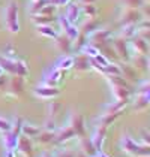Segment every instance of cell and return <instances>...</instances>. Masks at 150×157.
Segmentation results:
<instances>
[{"label": "cell", "mask_w": 150, "mask_h": 157, "mask_svg": "<svg viewBox=\"0 0 150 157\" xmlns=\"http://www.w3.org/2000/svg\"><path fill=\"white\" fill-rule=\"evenodd\" d=\"M110 37H111L110 30H105V29H96L93 33H90V35L87 36V40H89V44H90L92 47H95V48H98L101 51L105 45L110 44Z\"/></svg>", "instance_id": "obj_1"}, {"label": "cell", "mask_w": 150, "mask_h": 157, "mask_svg": "<svg viewBox=\"0 0 150 157\" xmlns=\"http://www.w3.org/2000/svg\"><path fill=\"white\" fill-rule=\"evenodd\" d=\"M5 21H6V27L9 32L17 33L20 30L18 25V5L17 2H11L5 11Z\"/></svg>", "instance_id": "obj_2"}, {"label": "cell", "mask_w": 150, "mask_h": 157, "mask_svg": "<svg viewBox=\"0 0 150 157\" xmlns=\"http://www.w3.org/2000/svg\"><path fill=\"white\" fill-rule=\"evenodd\" d=\"M143 20V15L140 12V9H134V8H126L123 6L119 13V24L126 25V24H138Z\"/></svg>", "instance_id": "obj_3"}, {"label": "cell", "mask_w": 150, "mask_h": 157, "mask_svg": "<svg viewBox=\"0 0 150 157\" xmlns=\"http://www.w3.org/2000/svg\"><path fill=\"white\" fill-rule=\"evenodd\" d=\"M129 49H132L134 56H149V42H146L143 37H140L138 35L132 36L129 39L128 44Z\"/></svg>", "instance_id": "obj_4"}, {"label": "cell", "mask_w": 150, "mask_h": 157, "mask_svg": "<svg viewBox=\"0 0 150 157\" xmlns=\"http://www.w3.org/2000/svg\"><path fill=\"white\" fill-rule=\"evenodd\" d=\"M112 48L116 51L117 57L123 61H129L131 56H129V47H128V39L123 36H117L112 39Z\"/></svg>", "instance_id": "obj_5"}, {"label": "cell", "mask_w": 150, "mask_h": 157, "mask_svg": "<svg viewBox=\"0 0 150 157\" xmlns=\"http://www.w3.org/2000/svg\"><path fill=\"white\" fill-rule=\"evenodd\" d=\"M69 126L74 129L75 135L78 138L81 136H86V126H84V117L77 112V111H71L69 114Z\"/></svg>", "instance_id": "obj_6"}, {"label": "cell", "mask_w": 150, "mask_h": 157, "mask_svg": "<svg viewBox=\"0 0 150 157\" xmlns=\"http://www.w3.org/2000/svg\"><path fill=\"white\" fill-rule=\"evenodd\" d=\"M23 156L26 157H32L33 154V142H32V138L26 136V135H20L18 136V141H17V147H15Z\"/></svg>", "instance_id": "obj_7"}, {"label": "cell", "mask_w": 150, "mask_h": 157, "mask_svg": "<svg viewBox=\"0 0 150 157\" xmlns=\"http://www.w3.org/2000/svg\"><path fill=\"white\" fill-rule=\"evenodd\" d=\"M77 135H75L74 129L68 124V126H65L62 129H59L57 132H56V136H54V142L56 144H63V142H68V141H71L72 138H75Z\"/></svg>", "instance_id": "obj_8"}, {"label": "cell", "mask_w": 150, "mask_h": 157, "mask_svg": "<svg viewBox=\"0 0 150 157\" xmlns=\"http://www.w3.org/2000/svg\"><path fill=\"white\" fill-rule=\"evenodd\" d=\"M107 126H102V124H98L96 126V129H95V133H93V136L90 138L92 139V144L95 145V148L101 151V148H102V144H104V139H105V135H107Z\"/></svg>", "instance_id": "obj_9"}, {"label": "cell", "mask_w": 150, "mask_h": 157, "mask_svg": "<svg viewBox=\"0 0 150 157\" xmlns=\"http://www.w3.org/2000/svg\"><path fill=\"white\" fill-rule=\"evenodd\" d=\"M35 94L42 99H53V97L59 96L60 90L57 87H51V85H42V87H36L35 88Z\"/></svg>", "instance_id": "obj_10"}, {"label": "cell", "mask_w": 150, "mask_h": 157, "mask_svg": "<svg viewBox=\"0 0 150 157\" xmlns=\"http://www.w3.org/2000/svg\"><path fill=\"white\" fill-rule=\"evenodd\" d=\"M77 72H87L90 69V57H87L86 54H78L74 57V63H72Z\"/></svg>", "instance_id": "obj_11"}, {"label": "cell", "mask_w": 150, "mask_h": 157, "mask_svg": "<svg viewBox=\"0 0 150 157\" xmlns=\"http://www.w3.org/2000/svg\"><path fill=\"white\" fill-rule=\"evenodd\" d=\"M56 48L59 49L62 54H69L72 51V40L66 36L65 33L60 36H56Z\"/></svg>", "instance_id": "obj_12"}, {"label": "cell", "mask_w": 150, "mask_h": 157, "mask_svg": "<svg viewBox=\"0 0 150 157\" xmlns=\"http://www.w3.org/2000/svg\"><path fill=\"white\" fill-rule=\"evenodd\" d=\"M9 90H11V94H14V96L23 94V91H24V79H23V76L15 75L9 81Z\"/></svg>", "instance_id": "obj_13"}, {"label": "cell", "mask_w": 150, "mask_h": 157, "mask_svg": "<svg viewBox=\"0 0 150 157\" xmlns=\"http://www.w3.org/2000/svg\"><path fill=\"white\" fill-rule=\"evenodd\" d=\"M119 67H120V75L125 78L126 81L134 82V81L137 79V71H135V69H134V66H132V64H129L128 61H123Z\"/></svg>", "instance_id": "obj_14"}, {"label": "cell", "mask_w": 150, "mask_h": 157, "mask_svg": "<svg viewBox=\"0 0 150 157\" xmlns=\"http://www.w3.org/2000/svg\"><path fill=\"white\" fill-rule=\"evenodd\" d=\"M120 145H122V150L125 151L126 154L135 156V153H137V148H138V144H135V141H134L131 136L123 135V136H122V141H120Z\"/></svg>", "instance_id": "obj_15"}, {"label": "cell", "mask_w": 150, "mask_h": 157, "mask_svg": "<svg viewBox=\"0 0 150 157\" xmlns=\"http://www.w3.org/2000/svg\"><path fill=\"white\" fill-rule=\"evenodd\" d=\"M78 148L83 151V153H86L89 157L95 156V154H98L99 151L95 148V145L92 144V139H87L86 136H81L80 138V145H78Z\"/></svg>", "instance_id": "obj_16"}, {"label": "cell", "mask_w": 150, "mask_h": 157, "mask_svg": "<svg viewBox=\"0 0 150 157\" xmlns=\"http://www.w3.org/2000/svg\"><path fill=\"white\" fill-rule=\"evenodd\" d=\"M111 93L116 100H129V96H131L129 88L123 85H111Z\"/></svg>", "instance_id": "obj_17"}, {"label": "cell", "mask_w": 150, "mask_h": 157, "mask_svg": "<svg viewBox=\"0 0 150 157\" xmlns=\"http://www.w3.org/2000/svg\"><path fill=\"white\" fill-rule=\"evenodd\" d=\"M59 23L62 25V29L65 30V35L69 37L71 40H74L75 37H77V35L80 33V32L74 27V24H71V23L66 20V17H60V18H59Z\"/></svg>", "instance_id": "obj_18"}, {"label": "cell", "mask_w": 150, "mask_h": 157, "mask_svg": "<svg viewBox=\"0 0 150 157\" xmlns=\"http://www.w3.org/2000/svg\"><path fill=\"white\" fill-rule=\"evenodd\" d=\"M18 136H20V135L14 133L12 130L3 132V138H2V141H3L5 148H6V150H15V147H17V141H18Z\"/></svg>", "instance_id": "obj_19"}, {"label": "cell", "mask_w": 150, "mask_h": 157, "mask_svg": "<svg viewBox=\"0 0 150 157\" xmlns=\"http://www.w3.org/2000/svg\"><path fill=\"white\" fill-rule=\"evenodd\" d=\"M129 60L135 71H140V72L147 71V56H132Z\"/></svg>", "instance_id": "obj_20"}, {"label": "cell", "mask_w": 150, "mask_h": 157, "mask_svg": "<svg viewBox=\"0 0 150 157\" xmlns=\"http://www.w3.org/2000/svg\"><path fill=\"white\" fill-rule=\"evenodd\" d=\"M122 114H123V111H122V112H114V114H107V112H104L101 117L96 118V121H98V124H102V126H107V127H108V126H110L111 123H114Z\"/></svg>", "instance_id": "obj_21"}, {"label": "cell", "mask_w": 150, "mask_h": 157, "mask_svg": "<svg viewBox=\"0 0 150 157\" xmlns=\"http://www.w3.org/2000/svg\"><path fill=\"white\" fill-rule=\"evenodd\" d=\"M149 103H150L149 99H147V96L144 93H137L135 100H134V109L137 112H141V111H144V109L149 106Z\"/></svg>", "instance_id": "obj_22"}, {"label": "cell", "mask_w": 150, "mask_h": 157, "mask_svg": "<svg viewBox=\"0 0 150 157\" xmlns=\"http://www.w3.org/2000/svg\"><path fill=\"white\" fill-rule=\"evenodd\" d=\"M96 29H99V23H98V20L96 18H87L86 21H84V24H83V29L80 30V32H83L84 35H90V33H93Z\"/></svg>", "instance_id": "obj_23"}, {"label": "cell", "mask_w": 150, "mask_h": 157, "mask_svg": "<svg viewBox=\"0 0 150 157\" xmlns=\"http://www.w3.org/2000/svg\"><path fill=\"white\" fill-rule=\"evenodd\" d=\"M129 100H116L114 103H110L105 106V112L107 114H114V112H122L125 106L128 105Z\"/></svg>", "instance_id": "obj_24"}, {"label": "cell", "mask_w": 150, "mask_h": 157, "mask_svg": "<svg viewBox=\"0 0 150 157\" xmlns=\"http://www.w3.org/2000/svg\"><path fill=\"white\" fill-rule=\"evenodd\" d=\"M54 136H56V132L54 130H44V132L38 133V141L39 144H50V142H54Z\"/></svg>", "instance_id": "obj_25"}, {"label": "cell", "mask_w": 150, "mask_h": 157, "mask_svg": "<svg viewBox=\"0 0 150 157\" xmlns=\"http://www.w3.org/2000/svg\"><path fill=\"white\" fill-rule=\"evenodd\" d=\"M39 132H41V129L38 126H33V124L23 123V126H21V133L26 135V136H29V138H36Z\"/></svg>", "instance_id": "obj_26"}, {"label": "cell", "mask_w": 150, "mask_h": 157, "mask_svg": "<svg viewBox=\"0 0 150 157\" xmlns=\"http://www.w3.org/2000/svg\"><path fill=\"white\" fill-rule=\"evenodd\" d=\"M0 67L5 69V71H8L9 73H14V75L17 73V64H15V61L8 59V57H0Z\"/></svg>", "instance_id": "obj_27"}, {"label": "cell", "mask_w": 150, "mask_h": 157, "mask_svg": "<svg viewBox=\"0 0 150 157\" xmlns=\"http://www.w3.org/2000/svg\"><path fill=\"white\" fill-rule=\"evenodd\" d=\"M78 17H80V6H78V5H69L68 13H66V20H68L71 24H74L75 21L78 20Z\"/></svg>", "instance_id": "obj_28"}, {"label": "cell", "mask_w": 150, "mask_h": 157, "mask_svg": "<svg viewBox=\"0 0 150 157\" xmlns=\"http://www.w3.org/2000/svg\"><path fill=\"white\" fill-rule=\"evenodd\" d=\"M137 35V24H126L122 25V32L120 36H123L125 39H131L132 36Z\"/></svg>", "instance_id": "obj_29"}, {"label": "cell", "mask_w": 150, "mask_h": 157, "mask_svg": "<svg viewBox=\"0 0 150 157\" xmlns=\"http://www.w3.org/2000/svg\"><path fill=\"white\" fill-rule=\"evenodd\" d=\"M74 40H75V45H72L75 51H81V49L87 45V35H84L83 32H80Z\"/></svg>", "instance_id": "obj_30"}, {"label": "cell", "mask_w": 150, "mask_h": 157, "mask_svg": "<svg viewBox=\"0 0 150 157\" xmlns=\"http://www.w3.org/2000/svg\"><path fill=\"white\" fill-rule=\"evenodd\" d=\"M54 21L53 17H48V15H41V13H35L33 15V23L38 25H48Z\"/></svg>", "instance_id": "obj_31"}, {"label": "cell", "mask_w": 150, "mask_h": 157, "mask_svg": "<svg viewBox=\"0 0 150 157\" xmlns=\"http://www.w3.org/2000/svg\"><path fill=\"white\" fill-rule=\"evenodd\" d=\"M102 51V56L107 59V60L111 63V60H117L119 57H117V54H116V51H114V48H112L111 44H108V45H105L104 48L101 49Z\"/></svg>", "instance_id": "obj_32"}, {"label": "cell", "mask_w": 150, "mask_h": 157, "mask_svg": "<svg viewBox=\"0 0 150 157\" xmlns=\"http://www.w3.org/2000/svg\"><path fill=\"white\" fill-rule=\"evenodd\" d=\"M72 63H74V57H69V56H65L63 59L56 63V69H59V71H62V69H69V67H72Z\"/></svg>", "instance_id": "obj_33"}, {"label": "cell", "mask_w": 150, "mask_h": 157, "mask_svg": "<svg viewBox=\"0 0 150 157\" xmlns=\"http://www.w3.org/2000/svg\"><path fill=\"white\" fill-rule=\"evenodd\" d=\"M62 103L60 102H51L48 105V118H56V115L60 112Z\"/></svg>", "instance_id": "obj_34"}, {"label": "cell", "mask_w": 150, "mask_h": 157, "mask_svg": "<svg viewBox=\"0 0 150 157\" xmlns=\"http://www.w3.org/2000/svg\"><path fill=\"white\" fill-rule=\"evenodd\" d=\"M83 12L86 13L87 18H96V13H98V9L93 3H89V5H84L83 6Z\"/></svg>", "instance_id": "obj_35"}, {"label": "cell", "mask_w": 150, "mask_h": 157, "mask_svg": "<svg viewBox=\"0 0 150 157\" xmlns=\"http://www.w3.org/2000/svg\"><path fill=\"white\" fill-rule=\"evenodd\" d=\"M135 156H138V157L150 156V145H147L146 142H143V144H138V148H137V153H135Z\"/></svg>", "instance_id": "obj_36"}, {"label": "cell", "mask_w": 150, "mask_h": 157, "mask_svg": "<svg viewBox=\"0 0 150 157\" xmlns=\"http://www.w3.org/2000/svg\"><path fill=\"white\" fill-rule=\"evenodd\" d=\"M38 32H39L41 35H44V36L53 37V39L57 36V35H56V32H54L51 27H48V25H39V27H38Z\"/></svg>", "instance_id": "obj_37"}, {"label": "cell", "mask_w": 150, "mask_h": 157, "mask_svg": "<svg viewBox=\"0 0 150 157\" xmlns=\"http://www.w3.org/2000/svg\"><path fill=\"white\" fill-rule=\"evenodd\" d=\"M83 51V54H86L87 57H90V59H93V57H96L98 54H99V49L98 48H95V47H92L90 44H87L84 48L81 49Z\"/></svg>", "instance_id": "obj_38"}, {"label": "cell", "mask_w": 150, "mask_h": 157, "mask_svg": "<svg viewBox=\"0 0 150 157\" xmlns=\"http://www.w3.org/2000/svg\"><path fill=\"white\" fill-rule=\"evenodd\" d=\"M126 8H134V9H140L144 3V0H120Z\"/></svg>", "instance_id": "obj_39"}, {"label": "cell", "mask_w": 150, "mask_h": 157, "mask_svg": "<svg viewBox=\"0 0 150 157\" xmlns=\"http://www.w3.org/2000/svg\"><path fill=\"white\" fill-rule=\"evenodd\" d=\"M15 64H17V73H15V75H20V76H26V75L29 73V69H27V66H26V63H24L23 60L15 61Z\"/></svg>", "instance_id": "obj_40"}, {"label": "cell", "mask_w": 150, "mask_h": 157, "mask_svg": "<svg viewBox=\"0 0 150 157\" xmlns=\"http://www.w3.org/2000/svg\"><path fill=\"white\" fill-rule=\"evenodd\" d=\"M47 3H48V0H36V2H33V5H32V8H30V12L39 13V11H41Z\"/></svg>", "instance_id": "obj_41"}, {"label": "cell", "mask_w": 150, "mask_h": 157, "mask_svg": "<svg viewBox=\"0 0 150 157\" xmlns=\"http://www.w3.org/2000/svg\"><path fill=\"white\" fill-rule=\"evenodd\" d=\"M137 35L143 37L146 42H150V29H144V27H137Z\"/></svg>", "instance_id": "obj_42"}, {"label": "cell", "mask_w": 150, "mask_h": 157, "mask_svg": "<svg viewBox=\"0 0 150 157\" xmlns=\"http://www.w3.org/2000/svg\"><path fill=\"white\" fill-rule=\"evenodd\" d=\"M140 12H141V15H143L146 20H150V3L149 2H144V3H143V6L140 8Z\"/></svg>", "instance_id": "obj_43"}, {"label": "cell", "mask_w": 150, "mask_h": 157, "mask_svg": "<svg viewBox=\"0 0 150 157\" xmlns=\"http://www.w3.org/2000/svg\"><path fill=\"white\" fill-rule=\"evenodd\" d=\"M11 127H12V123L8 120H5V118H2L0 117V132H8V130H11Z\"/></svg>", "instance_id": "obj_44"}, {"label": "cell", "mask_w": 150, "mask_h": 157, "mask_svg": "<svg viewBox=\"0 0 150 157\" xmlns=\"http://www.w3.org/2000/svg\"><path fill=\"white\" fill-rule=\"evenodd\" d=\"M147 91H150V81H144L143 84H140L138 93H147Z\"/></svg>", "instance_id": "obj_45"}, {"label": "cell", "mask_w": 150, "mask_h": 157, "mask_svg": "<svg viewBox=\"0 0 150 157\" xmlns=\"http://www.w3.org/2000/svg\"><path fill=\"white\" fill-rule=\"evenodd\" d=\"M93 59H95V60L98 61V63H99L101 66H107V64L110 63V61L107 60V59H105V57H104L102 54H98V56H96V57H93Z\"/></svg>", "instance_id": "obj_46"}, {"label": "cell", "mask_w": 150, "mask_h": 157, "mask_svg": "<svg viewBox=\"0 0 150 157\" xmlns=\"http://www.w3.org/2000/svg\"><path fill=\"white\" fill-rule=\"evenodd\" d=\"M45 129L47 130H54L56 129V121H54V118H48V120L45 121Z\"/></svg>", "instance_id": "obj_47"}, {"label": "cell", "mask_w": 150, "mask_h": 157, "mask_svg": "<svg viewBox=\"0 0 150 157\" xmlns=\"http://www.w3.org/2000/svg\"><path fill=\"white\" fill-rule=\"evenodd\" d=\"M57 157H75V153L71 151V150H63L57 154Z\"/></svg>", "instance_id": "obj_48"}, {"label": "cell", "mask_w": 150, "mask_h": 157, "mask_svg": "<svg viewBox=\"0 0 150 157\" xmlns=\"http://www.w3.org/2000/svg\"><path fill=\"white\" fill-rule=\"evenodd\" d=\"M141 135H143V141H144L147 145H150V132H147V130H143V132H141Z\"/></svg>", "instance_id": "obj_49"}, {"label": "cell", "mask_w": 150, "mask_h": 157, "mask_svg": "<svg viewBox=\"0 0 150 157\" xmlns=\"http://www.w3.org/2000/svg\"><path fill=\"white\" fill-rule=\"evenodd\" d=\"M6 157H17V151L15 150H6Z\"/></svg>", "instance_id": "obj_50"}, {"label": "cell", "mask_w": 150, "mask_h": 157, "mask_svg": "<svg viewBox=\"0 0 150 157\" xmlns=\"http://www.w3.org/2000/svg\"><path fill=\"white\" fill-rule=\"evenodd\" d=\"M75 157H89V156L86 154V153H83L81 150H78V151L75 153Z\"/></svg>", "instance_id": "obj_51"}, {"label": "cell", "mask_w": 150, "mask_h": 157, "mask_svg": "<svg viewBox=\"0 0 150 157\" xmlns=\"http://www.w3.org/2000/svg\"><path fill=\"white\" fill-rule=\"evenodd\" d=\"M80 2H81L83 5H89V3H95L96 0H80Z\"/></svg>", "instance_id": "obj_52"}, {"label": "cell", "mask_w": 150, "mask_h": 157, "mask_svg": "<svg viewBox=\"0 0 150 157\" xmlns=\"http://www.w3.org/2000/svg\"><path fill=\"white\" fill-rule=\"evenodd\" d=\"M147 69L150 71V54L147 56Z\"/></svg>", "instance_id": "obj_53"}, {"label": "cell", "mask_w": 150, "mask_h": 157, "mask_svg": "<svg viewBox=\"0 0 150 157\" xmlns=\"http://www.w3.org/2000/svg\"><path fill=\"white\" fill-rule=\"evenodd\" d=\"M39 157H51V156H50V154H47V153H44V154H41Z\"/></svg>", "instance_id": "obj_54"}, {"label": "cell", "mask_w": 150, "mask_h": 157, "mask_svg": "<svg viewBox=\"0 0 150 157\" xmlns=\"http://www.w3.org/2000/svg\"><path fill=\"white\" fill-rule=\"evenodd\" d=\"M146 96H147V99H149V102H150V91H147V93H144Z\"/></svg>", "instance_id": "obj_55"}, {"label": "cell", "mask_w": 150, "mask_h": 157, "mask_svg": "<svg viewBox=\"0 0 150 157\" xmlns=\"http://www.w3.org/2000/svg\"><path fill=\"white\" fill-rule=\"evenodd\" d=\"M92 157H101V153L99 154H95V156H92Z\"/></svg>", "instance_id": "obj_56"}, {"label": "cell", "mask_w": 150, "mask_h": 157, "mask_svg": "<svg viewBox=\"0 0 150 157\" xmlns=\"http://www.w3.org/2000/svg\"><path fill=\"white\" fill-rule=\"evenodd\" d=\"M149 54H150V42H149Z\"/></svg>", "instance_id": "obj_57"}, {"label": "cell", "mask_w": 150, "mask_h": 157, "mask_svg": "<svg viewBox=\"0 0 150 157\" xmlns=\"http://www.w3.org/2000/svg\"><path fill=\"white\" fill-rule=\"evenodd\" d=\"M2 71H3V69H2V67H0V75H2Z\"/></svg>", "instance_id": "obj_58"}, {"label": "cell", "mask_w": 150, "mask_h": 157, "mask_svg": "<svg viewBox=\"0 0 150 157\" xmlns=\"http://www.w3.org/2000/svg\"><path fill=\"white\" fill-rule=\"evenodd\" d=\"M144 2H149V3H150V0H144Z\"/></svg>", "instance_id": "obj_59"}, {"label": "cell", "mask_w": 150, "mask_h": 157, "mask_svg": "<svg viewBox=\"0 0 150 157\" xmlns=\"http://www.w3.org/2000/svg\"><path fill=\"white\" fill-rule=\"evenodd\" d=\"M146 157H150V156H146Z\"/></svg>", "instance_id": "obj_60"}, {"label": "cell", "mask_w": 150, "mask_h": 157, "mask_svg": "<svg viewBox=\"0 0 150 157\" xmlns=\"http://www.w3.org/2000/svg\"><path fill=\"white\" fill-rule=\"evenodd\" d=\"M33 2H36V0H33Z\"/></svg>", "instance_id": "obj_61"}]
</instances>
